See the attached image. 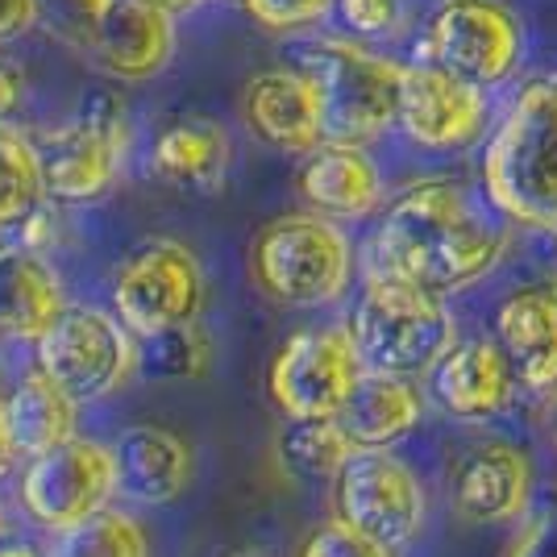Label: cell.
<instances>
[{"mask_svg":"<svg viewBox=\"0 0 557 557\" xmlns=\"http://www.w3.org/2000/svg\"><path fill=\"white\" fill-rule=\"evenodd\" d=\"M508 255V233L487 205L454 180L404 187L379 212L367 242V275L399 278L433 296H458L495 275Z\"/></svg>","mask_w":557,"mask_h":557,"instance_id":"6da1fadb","label":"cell"},{"mask_svg":"<svg viewBox=\"0 0 557 557\" xmlns=\"http://www.w3.org/2000/svg\"><path fill=\"white\" fill-rule=\"evenodd\" d=\"M483 191L511 225L557 233V71L529 79L483 150Z\"/></svg>","mask_w":557,"mask_h":557,"instance_id":"7a4b0ae2","label":"cell"},{"mask_svg":"<svg viewBox=\"0 0 557 557\" xmlns=\"http://www.w3.org/2000/svg\"><path fill=\"white\" fill-rule=\"evenodd\" d=\"M346 329L362 354V367L395 379H429L458 346V321L445 296L383 275H367Z\"/></svg>","mask_w":557,"mask_h":557,"instance_id":"3957f363","label":"cell"},{"mask_svg":"<svg viewBox=\"0 0 557 557\" xmlns=\"http://www.w3.org/2000/svg\"><path fill=\"white\" fill-rule=\"evenodd\" d=\"M354 242L321 212H287L250 242V278L278 308H329L354 283Z\"/></svg>","mask_w":557,"mask_h":557,"instance_id":"277c9868","label":"cell"},{"mask_svg":"<svg viewBox=\"0 0 557 557\" xmlns=\"http://www.w3.org/2000/svg\"><path fill=\"white\" fill-rule=\"evenodd\" d=\"M292 67L312 79L325 113V141L367 146L399 116L404 63L358 38H317L292 54Z\"/></svg>","mask_w":557,"mask_h":557,"instance_id":"5b68a950","label":"cell"},{"mask_svg":"<svg viewBox=\"0 0 557 557\" xmlns=\"http://www.w3.org/2000/svg\"><path fill=\"white\" fill-rule=\"evenodd\" d=\"M125 138H129V121H125V104L113 92H92L75 121L42 129L34 146H38L47 200L92 205L100 196H109L121 175Z\"/></svg>","mask_w":557,"mask_h":557,"instance_id":"8992f818","label":"cell"},{"mask_svg":"<svg viewBox=\"0 0 557 557\" xmlns=\"http://www.w3.org/2000/svg\"><path fill=\"white\" fill-rule=\"evenodd\" d=\"M333 520L379 549L399 554L424 533L429 495L417 470L392 449H358L333 479Z\"/></svg>","mask_w":557,"mask_h":557,"instance_id":"52a82bcc","label":"cell"},{"mask_svg":"<svg viewBox=\"0 0 557 557\" xmlns=\"http://www.w3.org/2000/svg\"><path fill=\"white\" fill-rule=\"evenodd\" d=\"M38 371L54 379L75 404H96L121 392L138 367V337L116 321V312L92 304H67V312L34 346Z\"/></svg>","mask_w":557,"mask_h":557,"instance_id":"ba28073f","label":"cell"},{"mask_svg":"<svg viewBox=\"0 0 557 557\" xmlns=\"http://www.w3.org/2000/svg\"><path fill=\"white\" fill-rule=\"evenodd\" d=\"M524 59V22L508 0H437L420 63L458 75L479 92L508 84Z\"/></svg>","mask_w":557,"mask_h":557,"instance_id":"9c48e42d","label":"cell"},{"mask_svg":"<svg viewBox=\"0 0 557 557\" xmlns=\"http://www.w3.org/2000/svg\"><path fill=\"white\" fill-rule=\"evenodd\" d=\"M362 354L346 325L292 333L267 367V392L287 420H337L362 383Z\"/></svg>","mask_w":557,"mask_h":557,"instance_id":"30bf717a","label":"cell"},{"mask_svg":"<svg viewBox=\"0 0 557 557\" xmlns=\"http://www.w3.org/2000/svg\"><path fill=\"white\" fill-rule=\"evenodd\" d=\"M205 300H209L205 267L175 237H154L138 246L113 275V312L134 337L200 321Z\"/></svg>","mask_w":557,"mask_h":557,"instance_id":"8fae6325","label":"cell"},{"mask_svg":"<svg viewBox=\"0 0 557 557\" xmlns=\"http://www.w3.org/2000/svg\"><path fill=\"white\" fill-rule=\"evenodd\" d=\"M113 495V449L92 442V437H75V442L42 454V458H29L22 474L25 511L50 533H63L71 524L104 511Z\"/></svg>","mask_w":557,"mask_h":557,"instance_id":"7c38bea8","label":"cell"},{"mask_svg":"<svg viewBox=\"0 0 557 557\" xmlns=\"http://www.w3.org/2000/svg\"><path fill=\"white\" fill-rule=\"evenodd\" d=\"M395 125L420 150H462L487 125V92L433 63H408Z\"/></svg>","mask_w":557,"mask_h":557,"instance_id":"4fadbf2b","label":"cell"},{"mask_svg":"<svg viewBox=\"0 0 557 557\" xmlns=\"http://www.w3.org/2000/svg\"><path fill=\"white\" fill-rule=\"evenodd\" d=\"M449 495L470 524H520L536 504V466L520 445L483 442L454 462Z\"/></svg>","mask_w":557,"mask_h":557,"instance_id":"5bb4252c","label":"cell"},{"mask_svg":"<svg viewBox=\"0 0 557 557\" xmlns=\"http://www.w3.org/2000/svg\"><path fill=\"white\" fill-rule=\"evenodd\" d=\"M520 392L508 354L495 337H458V346L445 354L429 374V395L449 420L487 424L504 417Z\"/></svg>","mask_w":557,"mask_h":557,"instance_id":"9a60e30c","label":"cell"},{"mask_svg":"<svg viewBox=\"0 0 557 557\" xmlns=\"http://www.w3.org/2000/svg\"><path fill=\"white\" fill-rule=\"evenodd\" d=\"M175 17L146 0H113L84 42L92 67L121 84H146L171 63Z\"/></svg>","mask_w":557,"mask_h":557,"instance_id":"2e32d148","label":"cell"},{"mask_svg":"<svg viewBox=\"0 0 557 557\" xmlns=\"http://www.w3.org/2000/svg\"><path fill=\"white\" fill-rule=\"evenodd\" d=\"M516 383L533 395H557V278L524 283L495 304V333Z\"/></svg>","mask_w":557,"mask_h":557,"instance_id":"e0dca14e","label":"cell"},{"mask_svg":"<svg viewBox=\"0 0 557 557\" xmlns=\"http://www.w3.org/2000/svg\"><path fill=\"white\" fill-rule=\"evenodd\" d=\"M242 121L262 146L312 154L325 141V113L312 79L296 67L258 71L242 88Z\"/></svg>","mask_w":557,"mask_h":557,"instance_id":"ac0fdd59","label":"cell"},{"mask_svg":"<svg viewBox=\"0 0 557 557\" xmlns=\"http://www.w3.org/2000/svg\"><path fill=\"white\" fill-rule=\"evenodd\" d=\"M296 191L308 212H321L337 225L367 221L374 212H383V200H387L383 171L371 159V150L349 141H321L312 154H304L296 171Z\"/></svg>","mask_w":557,"mask_h":557,"instance_id":"d6986e66","label":"cell"},{"mask_svg":"<svg viewBox=\"0 0 557 557\" xmlns=\"http://www.w3.org/2000/svg\"><path fill=\"white\" fill-rule=\"evenodd\" d=\"M109 449H113L116 495H125L129 504L163 508L191 487L196 474L191 445L163 424H129L116 433Z\"/></svg>","mask_w":557,"mask_h":557,"instance_id":"ffe728a7","label":"cell"},{"mask_svg":"<svg viewBox=\"0 0 557 557\" xmlns=\"http://www.w3.org/2000/svg\"><path fill=\"white\" fill-rule=\"evenodd\" d=\"M67 312L63 283L34 246H0V337L38 346Z\"/></svg>","mask_w":557,"mask_h":557,"instance_id":"44dd1931","label":"cell"},{"mask_svg":"<svg viewBox=\"0 0 557 557\" xmlns=\"http://www.w3.org/2000/svg\"><path fill=\"white\" fill-rule=\"evenodd\" d=\"M233 163V141L221 121L184 116L159 129L150 146V175L180 191H221Z\"/></svg>","mask_w":557,"mask_h":557,"instance_id":"7402d4cb","label":"cell"},{"mask_svg":"<svg viewBox=\"0 0 557 557\" xmlns=\"http://www.w3.org/2000/svg\"><path fill=\"white\" fill-rule=\"evenodd\" d=\"M420 420H424V392L417 387V379L367 371L337 424L346 429L354 449H395L404 437L417 433Z\"/></svg>","mask_w":557,"mask_h":557,"instance_id":"603a6c76","label":"cell"},{"mask_svg":"<svg viewBox=\"0 0 557 557\" xmlns=\"http://www.w3.org/2000/svg\"><path fill=\"white\" fill-rule=\"evenodd\" d=\"M4 417H9V433L22 458H42L59 445L75 442V424H79V404L71 399L54 379L34 371L25 374L4 399Z\"/></svg>","mask_w":557,"mask_h":557,"instance_id":"cb8c5ba5","label":"cell"},{"mask_svg":"<svg viewBox=\"0 0 557 557\" xmlns=\"http://www.w3.org/2000/svg\"><path fill=\"white\" fill-rule=\"evenodd\" d=\"M42 200H47V187H42L38 146L9 121L0 125V233L25 230L42 212Z\"/></svg>","mask_w":557,"mask_h":557,"instance_id":"d4e9b609","label":"cell"},{"mask_svg":"<svg viewBox=\"0 0 557 557\" xmlns=\"http://www.w3.org/2000/svg\"><path fill=\"white\" fill-rule=\"evenodd\" d=\"M358 449L337 420H287L278 433V458L296 479H337Z\"/></svg>","mask_w":557,"mask_h":557,"instance_id":"484cf974","label":"cell"},{"mask_svg":"<svg viewBox=\"0 0 557 557\" xmlns=\"http://www.w3.org/2000/svg\"><path fill=\"white\" fill-rule=\"evenodd\" d=\"M212 358H216V346H212V333L200 321L138 337V367L150 379H163V383L205 379L212 371Z\"/></svg>","mask_w":557,"mask_h":557,"instance_id":"4316f807","label":"cell"},{"mask_svg":"<svg viewBox=\"0 0 557 557\" xmlns=\"http://www.w3.org/2000/svg\"><path fill=\"white\" fill-rule=\"evenodd\" d=\"M47 557H150V536L129 511L104 508L54 533Z\"/></svg>","mask_w":557,"mask_h":557,"instance_id":"83f0119b","label":"cell"},{"mask_svg":"<svg viewBox=\"0 0 557 557\" xmlns=\"http://www.w3.org/2000/svg\"><path fill=\"white\" fill-rule=\"evenodd\" d=\"M337 0H246V17L271 34H300L308 25L325 22Z\"/></svg>","mask_w":557,"mask_h":557,"instance_id":"f1b7e54d","label":"cell"},{"mask_svg":"<svg viewBox=\"0 0 557 557\" xmlns=\"http://www.w3.org/2000/svg\"><path fill=\"white\" fill-rule=\"evenodd\" d=\"M504 557H557V487L545 491L533 511L520 520Z\"/></svg>","mask_w":557,"mask_h":557,"instance_id":"f546056e","label":"cell"},{"mask_svg":"<svg viewBox=\"0 0 557 557\" xmlns=\"http://www.w3.org/2000/svg\"><path fill=\"white\" fill-rule=\"evenodd\" d=\"M113 0H42V22L54 38H63L67 47L84 50L88 34L96 29V22L104 17Z\"/></svg>","mask_w":557,"mask_h":557,"instance_id":"4dcf8cb0","label":"cell"},{"mask_svg":"<svg viewBox=\"0 0 557 557\" xmlns=\"http://www.w3.org/2000/svg\"><path fill=\"white\" fill-rule=\"evenodd\" d=\"M333 13H337L342 25L362 42V38H383V34H392L395 22H399V0H337Z\"/></svg>","mask_w":557,"mask_h":557,"instance_id":"1f68e13d","label":"cell"},{"mask_svg":"<svg viewBox=\"0 0 557 557\" xmlns=\"http://www.w3.org/2000/svg\"><path fill=\"white\" fill-rule=\"evenodd\" d=\"M300 557H395V554L371 545L367 536H358L354 529H346L342 520H325V524L312 529V536L300 545Z\"/></svg>","mask_w":557,"mask_h":557,"instance_id":"d6a6232c","label":"cell"},{"mask_svg":"<svg viewBox=\"0 0 557 557\" xmlns=\"http://www.w3.org/2000/svg\"><path fill=\"white\" fill-rule=\"evenodd\" d=\"M42 22V0H0V42H13Z\"/></svg>","mask_w":557,"mask_h":557,"instance_id":"836d02e7","label":"cell"},{"mask_svg":"<svg viewBox=\"0 0 557 557\" xmlns=\"http://www.w3.org/2000/svg\"><path fill=\"white\" fill-rule=\"evenodd\" d=\"M25 100V71L9 54H0V125H9Z\"/></svg>","mask_w":557,"mask_h":557,"instance_id":"e575fe53","label":"cell"},{"mask_svg":"<svg viewBox=\"0 0 557 557\" xmlns=\"http://www.w3.org/2000/svg\"><path fill=\"white\" fill-rule=\"evenodd\" d=\"M17 458V445H13V433H9V417H4V399H0V474L13 466Z\"/></svg>","mask_w":557,"mask_h":557,"instance_id":"d590c367","label":"cell"},{"mask_svg":"<svg viewBox=\"0 0 557 557\" xmlns=\"http://www.w3.org/2000/svg\"><path fill=\"white\" fill-rule=\"evenodd\" d=\"M146 4H154V9H163V13H171V17H175V13H187V9H196L200 0H146Z\"/></svg>","mask_w":557,"mask_h":557,"instance_id":"8d00e7d4","label":"cell"},{"mask_svg":"<svg viewBox=\"0 0 557 557\" xmlns=\"http://www.w3.org/2000/svg\"><path fill=\"white\" fill-rule=\"evenodd\" d=\"M0 557H38L29 545H0Z\"/></svg>","mask_w":557,"mask_h":557,"instance_id":"74e56055","label":"cell"},{"mask_svg":"<svg viewBox=\"0 0 557 557\" xmlns=\"http://www.w3.org/2000/svg\"><path fill=\"white\" fill-rule=\"evenodd\" d=\"M549 433H554V445H557V395H554V408H549Z\"/></svg>","mask_w":557,"mask_h":557,"instance_id":"f35d334b","label":"cell"},{"mask_svg":"<svg viewBox=\"0 0 557 557\" xmlns=\"http://www.w3.org/2000/svg\"><path fill=\"white\" fill-rule=\"evenodd\" d=\"M9 533V516H4V504H0V536Z\"/></svg>","mask_w":557,"mask_h":557,"instance_id":"ab89813d","label":"cell"},{"mask_svg":"<svg viewBox=\"0 0 557 557\" xmlns=\"http://www.w3.org/2000/svg\"><path fill=\"white\" fill-rule=\"evenodd\" d=\"M225 557H258V554H250V549H233V554H225Z\"/></svg>","mask_w":557,"mask_h":557,"instance_id":"60d3db41","label":"cell"},{"mask_svg":"<svg viewBox=\"0 0 557 557\" xmlns=\"http://www.w3.org/2000/svg\"><path fill=\"white\" fill-rule=\"evenodd\" d=\"M233 4H246V0H233Z\"/></svg>","mask_w":557,"mask_h":557,"instance_id":"b9f144b4","label":"cell"}]
</instances>
